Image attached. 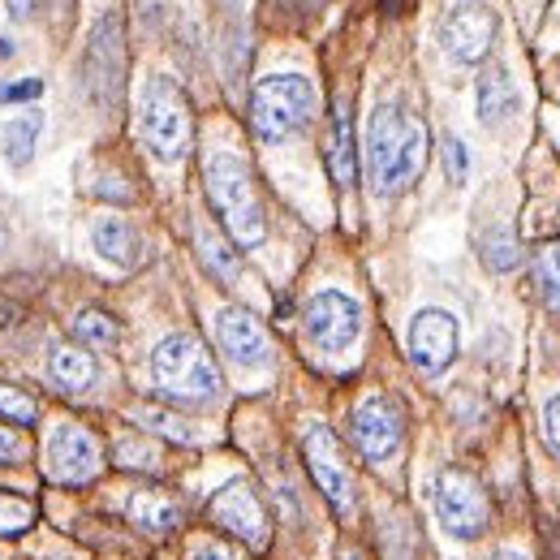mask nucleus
Instances as JSON below:
<instances>
[{
    "label": "nucleus",
    "instance_id": "nucleus-12",
    "mask_svg": "<svg viewBox=\"0 0 560 560\" xmlns=\"http://www.w3.org/2000/svg\"><path fill=\"white\" fill-rule=\"evenodd\" d=\"M440 44L457 66H479L495 44V13L488 4H475V0L453 4L444 26H440Z\"/></svg>",
    "mask_w": 560,
    "mask_h": 560
},
{
    "label": "nucleus",
    "instance_id": "nucleus-17",
    "mask_svg": "<svg viewBox=\"0 0 560 560\" xmlns=\"http://www.w3.org/2000/svg\"><path fill=\"white\" fill-rule=\"evenodd\" d=\"M126 517L147 535H168L182 526V504L168 491H135L126 500Z\"/></svg>",
    "mask_w": 560,
    "mask_h": 560
},
{
    "label": "nucleus",
    "instance_id": "nucleus-8",
    "mask_svg": "<svg viewBox=\"0 0 560 560\" xmlns=\"http://www.w3.org/2000/svg\"><path fill=\"white\" fill-rule=\"evenodd\" d=\"M44 453H48L44 457L48 479H57V483H86L104 470V448H100L95 431H86L78 422H57Z\"/></svg>",
    "mask_w": 560,
    "mask_h": 560
},
{
    "label": "nucleus",
    "instance_id": "nucleus-24",
    "mask_svg": "<svg viewBox=\"0 0 560 560\" xmlns=\"http://www.w3.org/2000/svg\"><path fill=\"white\" fill-rule=\"evenodd\" d=\"M535 280H539L544 302H548L552 311H560V242L544 246V250L535 255Z\"/></svg>",
    "mask_w": 560,
    "mask_h": 560
},
{
    "label": "nucleus",
    "instance_id": "nucleus-14",
    "mask_svg": "<svg viewBox=\"0 0 560 560\" xmlns=\"http://www.w3.org/2000/svg\"><path fill=\"white\" fill-rule=\"evenodd\" d=\"M410 358L427 375H440L457 358V319L440 306H427L410 319Z\"/></svg>",
    "mask_w": 560,
    "mask_h": 560
},
{
    "label": "nucleus",
    "instance_id": "nucleus-32",
    "mask_svg": "<svg viewBox=\"0 0 560 560\" xmlns=\"http://www.w3.org/2000/svg\"><path fill=\"white\" fill-rule=\"evenodd\" d=\"M26 457V440L18 431H4L0 427V466H18Z\"/></svg>",
    "mask_w": 560,
    "mask_h": 560
},
{
    "label": "nucleus",
    "instance_id": "nucleus-23",
    "mask_svg": "<svg viewBox=\"0 0 560 560\" xmlns=\"http://www.w3.org/2000/svg\"><path fill=\"white\" fill-rule=\"evenodd\" d=\"M73 337L82 341V350H113L117 337H121V328H117V319L104 315V311H78Z\"/></svg>",
    "mask_w": 560,
    "mask_h": 560
},
{
    "label": "nucleus",
    "instance_id": "nucleus-34",
    "mask_svg": "<svg viewBox=\"0 0 560 560\" xmlns=\"http://www.w3.org/2000/svg\"><path fill=\"white\" fill-rule=\"evenodd\" d=\"M186 560H242V557L233 548H224V544H199Z\"/></svg>",
    "mask_w": 560,
    "mask_h": 560
},
{
    "label": "nucleus",
    "instance_id": "nucleus-26",
    "mask_svg": "<svg viewBox=\"0 0 560 560\" xmlns=\"http://www.w3.org/2000/svg\"><path fill=\"white\" fill-rule=\"evenodd\" d=\"M483 264H488L491 272H513L522 264V250H517V242L504 229H495V233L483 237Z\"/></svg>",
    "mask_w": 560,
    "mask_h": 560
},
{
    "label": "nucleus",
    "instance_id": "nucleus-2",
    "mask_svg": "<svg viewBox=\"0 0 560 560\" xmlns=\"http://www.w3.org/2000/svg\"><path fill=\"white\" fill-rule=\"evenodd\" d=\"M203 182H208V199L215 215L224 220L229 237L237 246H259L268 237V220H264V203L250 182V164L237 151H211L203 164Z\"/></svg>",
    "mask_w": 560,
    "mask_h": 560
},
{
    "label": "nucleus",
    "instance_id": "nucleus-30",
    "mask_svg": "<svg viewBox=\"0 0 560 560\" xmlns=\"http://www.w3.org/2000/svg\"><path fill=\"white\" fill-rule=\"evenodd\" d=\"M444 160H448V177H453V186H466V173H470V155H466V142H462V139L444 142Z\"/></svg>",
    "mask_w": 560,
    "mask_h": 560
},
{
    "label": "nucleus",
    "instance_id": "nucleus-3",
    "mask_svg": "<svg viewBox=\"0 0 560 560\" xmlns=\"http://www.w3.org/2000/svg\"><path fill=\"white\" fill-rule=\"evenodd\" d=\"M151 380L155 393L168 401H186V406H203L220 397V371L208 346L190 332H173L164 337L151 353Z\"/></svg>",
    "mask_w": 560,
    "mask_h": 560
},
{
    "label": "nucleus",
    "instance_id": "nucleus-25",
    "mask_svg": "<svg viewBox=\"0 0 560 560\" xmlns=\"http://www.w3.org/2000/svg\"><path fill=\"white\" fill-rule=\"evenodd\" d=\"M135 419L147 427V431H160V435H168V440H177V444H195L199 440V431L190 427L186 419H177V415H164V410H135Z\"/></svg>",
    "mask_w": 560,
    "mask_h": 560
},
{
    "label": "nucleus",
    "instance_id": "nucleus-5",
    "mask_svg": "<svg viewBox=\"0 0 560 560\" xmlns=\"http://www.w3.org/2000/svg\"><path fill=\"white\" fill-rule=\"evenodd\" d=\"M315 113V86L302 73H268L255 82L250 95V121L264 142H280L298 135Z\"/></svg>",
    "mask_w": 560,
    "mask_h": 560
},
{
    "label": "nucleus",
    "instance_id": "nucleus-31",
    "mask_svg": "<svg viewBox=\"0 0 560 560\" xmlns=\"http://www.w3.org/2000/svg\"><path fill=\"white\" fill-rule=\"evenodd\" d=\"M44 82L39 78H22V82H0V104H22V100H39Z\"/></svg>",
    "mask_w": 560,
    "mask_h": 560
},
{
    "label": "nucleus",
    "instance_id": "nucleus-10",
    "mask_svg": "<svg viewBox=\"0 0 560 560\" xmlns=\"http://www.w3.org/2000/svg\"><path fill=\"white\" fill-rule=\"evenodd\" d=\"M306 337L319 346L324 353H341L350 350L362 332V306L353 302L350 293L341 289H324L306 302Z\"/></svg>",
    "mask_w": 560,
    "mask_h": 560
},
{
    "label": "nucleus",
    "instance_id": "nucleus-27",
    "mask_svg": "<svg viewBox=\"0 0 560 560\" xmlns=\"http://www.w3.org/2000/svg\"><path fill=\"white\" fill-rule=\"evenodd\" d=\"M26 526H35V504L22 500V495H4V491H0V535L13 539V535H22Z\"/></svg>",
    "mask_w": 560,
    "mask_h": 560
},
{
    "label": "nucleus",
    "instance_id": "nucleus-37",
    "mask_svg": "<svg viewBox=\"0 0 560 560\" xmlns=\"http://www.w3.org/2000/svg\"><path fill=\"white\" fill-rule=\"evenodd\" d=\"M341 560H366L362 552H341Z\"/></svg>",
    "mask_w": 560,
    "mask_h": 560
},
{
    "label": "nucleus",
    "instance_id": "nucleus-38",
    "mask_svg": "<svg viewBox=\"0 0 560 560\" xmlns=\"http://www.w3.org/2000/svg\"><path fill=\"white\" fill-rule=\"evenodd\" d=\"M495 560H526V557H517V552H504V557H495Z\"/></svg>",
    "mask_w": 560,
    "mask_h": 560
},
{
    "label": "nucleus",
    "instance_id": "nucleus-33",
    "mask_svg": "<svg viewBox=\"0 0 560 560\" xmlns=\"http://www.w3.org/2000/svg\"><path fill=\"white\" fill-rule=\"evenodd\" d=\"M544 440H548V448L560 457V397H552L544 406Z\"/></svg>",
    "mask_w": 560,
    "mask_h": 560
},
{
    "label": "nucleus",
    "instance_id": "nucleus-29",
    "mask_svg": "<svg viewBox=\"0 0 560 560\" xmlns=\"http://www.w3.org/2000/svg\"><path fill=\"white\" fill-rule=\"evenodd\" d=\"M113 453H117V462L130 466V470H155V466H160V448L147 444V440H135V435H121Z\"/></svg>",
    "mask_w": 560,
    "mask_h": 560
},
{
    "label": "nucleus",
    "instance_id": "nucleus-35",
    "mask_svg": "<svg viewBox=\"0 0 560 560\" xmlns=\"http://www.w3.org/2000/svg\"><path fill=\"white\" fill-rule=\"evenodd\" d=\"M4 4H9L13 18H31V13L39 9V0H4Z\"/></svg>",
    "mask_w": 560,
    "mask_h": 560
},
{
    "label": "nucleus",
    "instance_id": "nucleus-6",
    "mask_svg": "<svg viewBox=\"0 0 560 560\" xmlns=\"http://www.w3.org/2000/svg\"><path fill=\"white\" fill-rule=\"evenodd\" d=\"M82 86L104 113H113L121 104V91H126V26H121V13H104L91 26L86 52H82Z\"/></svg>",
    "mask_w": 560,
    "mask_h": 560
},
{
    "label": "nucleus",
    "instance_id": "nucleus-11",
    "mask_svg": "<svg viewBox=\"0 0 560 560\" xmlns=\"http://www.w3.org/2000/svg\"><path fill=\"white\" fill-rule=\"evenodd\" d=\"M353 444L366 462H388L397 448H401V435H406V419L397 410V401H388L384 393H371L353 406Z\"/></svg>",
    "mask_w": 560,
    "mask_h": 560
},
{
    "label": "nucleus",
    "instance_id": "nucleus-19",
    "mask_svg": "<svg viewBox=\"0 0 560 560\" xmlns=\"http://www.w3.org/2000/svg\"><path fill=\"white\" fill-rule=\"evenodd\" d=\"M48 375H52V384L61 393H86L100 380V362L82 346H57L52 358H48Z\"/></svg>",
    "mask_w": 560,
    "mask_h": 560
},
{
    "label": "nucleus",
    "instance_id": "nucleus-20",
    "mask_svg": "<svg viewBox=\"0 0 560 560\" xmlns=\"http://www.w3.org/2000/svg\"><path fill=\"white\" fill-rule=\"evenodd\" d=\"M39 130H44V113H39V108L9 117V121L0 126V160H4L9 168H26L31 155H35Z\"/></svg>",
    "mask_w": 560,
    "mask_h": 560
},
{
    "label": "nucleus",
    "instance_id": "nucleus-16",
    "mask_svg": "<svg viewBox=\"0 0 560 560\" xmlns=\"http://www.w3.org/2000/svg\"><path fill=\"white\" fill-rule=\"evenodd\" d=\"M328 173L341 190H350L358 182V147H353V113H350V100L341 95L332 104V121H328Z\"/></svg>",
    "mask_w": 560,
    "mask_h": 560
},
{
    "label": "nucleus",
    "instance_id": "nucleus-4",
    "mask_svg": "<svg viewBox=\"0 0 560 560\" xmlns=\"http://www.w3.org/2000/svg\"><path fill=\"white\" fill-rule=\"evenodd\" d=\"M139 130L160 164H177L190 151V104L173 78H147L139 95Z\"/></svg>",
    "mask_w": 560,
    "mask_h": 560
},
{
    "label": "nucleus",
    "instance_id": "nucleus-22",
    "mask_svg": "<svg viewBox=\"0 0 560 560\" xmlns=\"http://www.w3.org/2000/svg\"><path fill=\"white\" fill-rule=\"evenodd\" d=\"M195 242H199V259H203V268H208L215 280H224V284H233L237 272H242V259H237V250L211 229V224H195Z\"/></svg>",
    "mask_w": 560,
    "mask_h": 560
},
{
    "label": "nucleus",
    "instance_id": "nucleus-28",
    "mask_svg": "<svg viewBox=\"0 0 560 560\" xmlns=\"http://www.w3.org/2000/svg\"><path fill=\"white\" fill-rule=\"evenodd\" d=\"M0 419L18 422V427H31V422L39 419V406H35V397H26L22 388L0 384Z\"/></svg>",
    "mask_w": 560,
    "mask_h": 560
},
{
    "label": "nucleus",
    "instance_id": "nucleus-18",
    "mask_svg": "<svg viewBox=\"0 0 560 560\" xmlns=\"http://www.w3.org/2000/svg\"><path fill=\"white\" fill-rule=\"evenodd\" d=\"M91 242L117 268H135L139 264V233H135V224L126 215H100L95 229H91Z\"/></svg>",
    "mask_w": 560,
    "mask_h": 560
},
{
    "label": "nucleus",
    "instance_id": "nucleus-39",
    "mask_svg": "<svg viewBox=\"0 0 560 560\" xmlns=\"http://www.w3.org/2000/svg\"><path fill=\"white\" fill-rule=\"evenodd\" d=\"M57 4H70V0H57Z\"/></svg>",
    "mask_w": 560,
    "mask_h": 560
},
{
    "label": "nucleus",
    "instance_id": "nucleus-21",
    "mask_svg": "<svg viewBox=\"0 0 560 560\" xmlns=\"http://www.w3.org/2000/svg\"><path fill=\"white\" fill-rule=\"evenodd\" d=\"M475 100H479V121H483V126H500V121L517 108V91H513V82H509L504 70L483 73L479 86H475Z\"/></svg>",
    "mask_w": 560,
    "mask_h": 560
},
{
    "label": "nucleus",
    "instance_id": "nucleus-7",
    "mask_svg": "<svg viewBox=\"0 0 560 560\" xmlns=\"http://www.w3.org/2000/svg\"><path fill=\"white\" fill-rule=\"evenodd\" d=\"M431 504H435L440 526L453 539H479L491 522V504L479 488V479L466 470H453V466L431 479Z\"/></svg>",
    "mask_w": 560,
    "mask_h": 560
},
{
    "label": "nucleus",
    "instance_id": "nucleus-15",
    "mask_svg": "<svg viewBox=\"0 0 560 560\" xmlns=\"http://www.w3.org/2000/svg\"><path fill=\"white\" fill-rule=\"evenodd\" d=\"M215 341H220V350L229 353L237 366H268V358H272L264 324L250 311H242V306H224L215 315Z\"/></svg>",
    "mask_w": 560,
    "mask_h": 560
},
{
    "label": "nucleus",
    "instance_id": "nucleus-13",
    "mask_svg": "<svg viewBox=\"0 0 560 560\" xmlns=\"http://www.w3.org/2000/svg\"><path fill=\"white\" fill-rule=\"evenodd\" d=\"M211 522H215L220 530L237 535V539L250 544V548H264V544H268V513H264L259 495H255V488H250L246 479H233V483H224V488L215 491V500H211Z\"/></svg>",
    "mask_w": 560,
    "mask_h": 560
},
{
    "label": "nucleus",
    "instance_id": "nucleus-1",
    "mask_svg": "<svg viewBox=\"0 0 560 560\" xmlns=\"http://www.w3.org/2000/svg\"><path fill=\"white\" fill-rule=\"evenodd\" d=\"M427 126L397 104H380L366 121V177L375 195H401L427 168Z\"/></svg>",
    "mask_w": 560,
    "mask_h": 560
},
{
    "label": "nucleus",
    "instance_id": "nucleus-9",
    "mask_svg": "<svg viewBox=\"0 0 560 560\" xmlns=\"http://www.w3.org/2000/svg\"><path fill=\"white\" fill-rule=\"evenodd\" d=\"M302 453H306V466H311L319 491L332 500V509H337V513H350L353 479H350L346 457H341V444H337V435H332V427L319 419L306 422V431H302Z\"/></svg>",
    "mask_w": 560,
    "mask_h": 560
},
{
    "label": "nucleus",
    "instance_id": "nucleus-36",
    "mask_svg": "<svg viewBox=\"0 0 560 560\" xmlns=\"http://www.w3.org/2000/svg\"><path fill=\"white\" fill-rule=\"evenodd\" d=\"M4 246H9V233H4V224H0V255H4Z\"/></svg>",
    "mask_w": 560,
    "mask_h": 560
}]
</instances>
